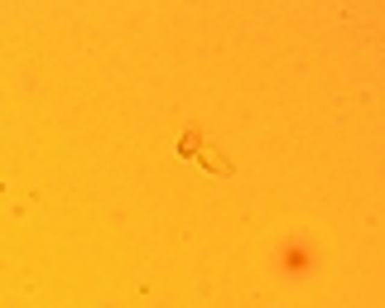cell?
I'll list each match as a JSON object with an SVG mask.
<instances>
[{
    "label": "cell",
    "mask_w": 385,
    "mask_h": 308,
    "mask_svg": "<svg viewBox=\"0 0 385 308\" xmlns=\"http://www.w3.org/2000/svg\"><path fill=\"white\" fill-rule=\"evenodd\" d=\"M197 154H202V169H212V174H231V159H226L222 150H207V145H202Z\"/></svg>",
    "instance_id": "6da1fadb"
},
{
    "label": "cell",
    "mask_w": 385,
    "mask_h": 308,
    "mask_svg": "<svg viewBox=\"0 0 385 308\" xmlns=\"http://www.w3.org/2000/svg\"><path fill=\"white\" fill-rule=\"evenodd\" d=\"M197 150H202V140H197V135H183V140H179V154H183V159H192V154H197Z\"/></svg>",
    "instance_id": "7a4b0ae2"
}]
</instances>
